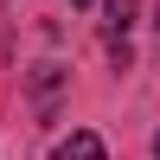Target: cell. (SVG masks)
Returning <instances> with one entry per match:
<instances>
[{"mask_svg":"<svg viewBox=\"0 0 160 160\" xmlns=\"http://www.w3.org/2000/svg\"><path fill=\"white\" fill-rule=\"evenodd\" d=\"M154 160H160V135H154Z\"/></svg>","mask_w":160,"mask_h":160,"instance_id":"cell-3","label":"cell"},{"mask_svg":"<svg viewBox=\"0 0 160 160\" xmlns=\"http://www.w3.org/2000/svg\"><path fill=\"white\" fill-rule=\"evenodd\" d=\"M135 7H141V0H109V7H102V32H109V45H115V38L128 32V19H135ZM115 51H122V45H115Z\"/></svg>","mask_w":160,"mask_h":160,"instance_id":"cell-2","label":"cell"},{"mask_svg":"<svg viewBox=\"0 0 160 160\" xmlns=\"http://www.w3.org/2000/svg\"><path fill=\"white\" fill-rule=\"evenodd\" d=\"M109 148H102V135H90V128H71V135L51 148V160H102Z\"/></svg>","mask_w":160,"mask_h":160,"instance_id":"cell-1","label":"cell"},{"mask_svg":"<svg viewBox=\"0 0 160 160\" xmlns=\"http://www.w3.org/2000/svg\"><path fill=\"white\" fill-rule=\"evenodd\" d=\"M71 7H90V0H71Z\"/></svg>","mask_w":160,"mask_h":160,"instance_id":"cell-4","label":"cell"}]
</instances>
